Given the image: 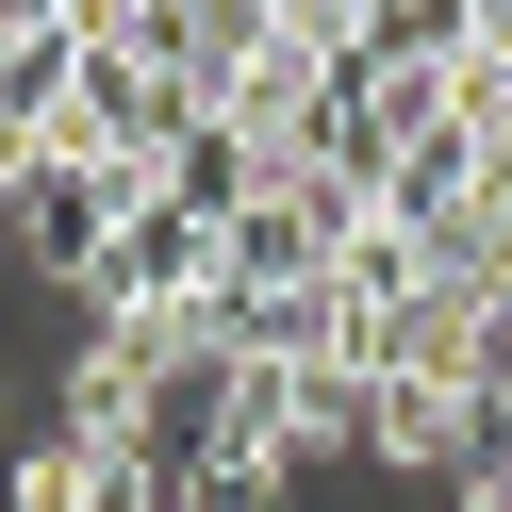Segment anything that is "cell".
<instances>
[{
    "instance_id": "2",
    "label": "cell",
    "mask_w": 512,
    "mask_h": 512,
    "mask_svg": "<svg viewBox=\"0 0 512 512\" xmlns=\"http://www.w3.org/2000/svg\"><path fill=\"white\" fill-rule=\"evenodd\" d=\"M463 430H479V397L446 364H397V380H380V463H397V479H463Z\"/></svg>"
},
{
    "instance_id": "4",
    "label": "cell",
    "mask_w": 512,
    "mask_h": 512,
    "mask_svg": "<svg viewBox=\"0 0 512 512\" xmlns=\"http://www.w3.org/2000/svg\"><path fill=\"white\" fill-rule=\"evenodd\" d=\"M446 512H512V463L496 479H446Z\"/></svg>"
},
{
    "instance_id": "3",
    "label": "cell",
    "mask_w": 512,
    "mask_h": 512,
    "mask_svg": "<svg viewBox=\"0 0 512 512\" xmlns=\"http://www.w3.org/2000/svg\"><path fill=\"white\" fill-rule=\"evenodd\" d=\"M166 512H298V463H281L265 430L199 446V463H166Z\"/></svg>"
},
{
    "instance_id": "1",
    "label": "cell",
    "mask_w": 512,
    "mask_h": 512,
    "mask_svg": "<svg viewBox=\"0 0 512 512\" xmlns=\"http://www.w3.org/2000/svg\"><path fill=\"white\" fill-rule=\"evenodd\" d=\"M0 512H166V446L50 413V430H17V463H0Z\"/></svg>"
}]
</instances>
